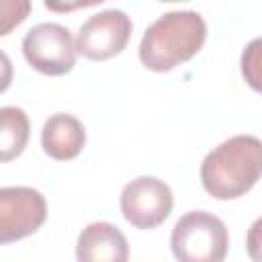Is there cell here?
Masks as SVG:
<instances>
[{"label":"cell","mask_w":262,"mask_h":262,"mask_svg":"<svg viewBox=\"0 0 262 262\" xmlns=\"http://www.w3.org/2000/svg\"><path fill=\"white\" fill-rule=\"evenodd\" d=\"M262 143L254 135H233L213 147L201 164L203 188L217 201L246 194L260 180Z\"/></svg>","instance_id":"obj_1"},{"label":"cell","mask_w":262,"mask_h":262,"mask_svg":"<svg viewBox=\"0 0 262 262\" xmlns=\"http://www.w3.org/2000/svg\"><path fill=\"white\" fill-rule=\"evenodd\" d=\"M207 39V23L194 10H172L156 18L139 43V59L151 72H170L194 57Z\"/></svg>","instance_id":"obj_2"},{"label":"cell","mask_w":262,"mask_h":262,"mask_svg":"<svg viewBox=\"0 0 262 262\" xmlns=\"http://www.w3.org/2000/svg\"><path fill=\"white\" fill-rule=\"evenodd\" d=\"M170 248L178 262H223L229 250V233L217 215L188 211L176 221Z\"/></svg>","instance_id":"obj_3"},{"label":"cell","mask_w":262,"mask_h":262,"mask_svg":"<svg viewBox=\"0 0 262 262\" xmlns=\"http://www.w3.org/2000/svg\"><path fill=\"white\" fill-rule=\"evenodd\" d=\"M23 55L29 66L45 76H63L76 66V41L68 27L39 23L23 39Z\"/></svg>","instance_id":"obj_4"},{"label":"cell","mask_w":262,"mask_h":262,"mask_svg":"<svg viewBox=\"0 0 262 262\" xmlns=\"http://www.w3.org/2000/svg\"><path fill=\"white\" fill-rule=\"evenodd\" d=\"M174 207L170 186L156 176H139L121 190V213L137 229L162 225Z\"/></svg>","instance_id":"obj_5"},{"label":"cell","mask_w":262,"mask_h":262,"mask_svg":"<svg viewBox=\"0 0 262 262\" xmlns=\"http://www.w3.org/2000/svg\"><path fill=\"white\" fill-rule=\"evenodd\" d=\"M47 219L45 196L31 186L0 188V244L33 235Z\"/></svg>","instance_id":"obj_6"},{"label":"cell","mask_w":262,"mask_h":262,"mask_svg":"<svg viewBox=\"0 0 262 262\" xmlns=\"http://www.w3.org/2000/svg\"><path fill=\"white\" fill-rule=\"evenodd\" d=\"M131 18L117 8L92 14L78 31L76 51L92 61H104L119 55L131 37Z\"/></svg>","instance_id":"obj_7"},{"label":"cell","mask_w":262,"mask_h":262,"mask_svg":"<svg viewBox=\"0 0 262 262\" xmlns=\"http://www.w3.org/2000/svg\"><path fill=\"white\" fill-rule=\"evenodd\" d=\"M76 258L78 262H129V244L117 225L94 221L80 231Z\"/></svg>","instance_id":"obj_8"},{"label":"cell","mask_w":262,"mask_h":262,"mask_svg":"<svg viewBox=\"0 0 262 262\" xmlns=\"http://www.w3.org/2000/svg\"><path fill=\"white\" fill-rule=\"evenodd\" d=\"M86 143V129L84 125L68 113L51 115L43 129H41V145L43 151L59 162L74 160Z\"/></svg>","instance_id":"obj_9"},{"label":"cell","mask_w":262,"mask_h":262,"mask_svg":"<svg viewBox=\"0 0 262 262\" xmlns=\"http://www.w3.org/2000/svg\"><path fill=\"white\" fill-rule=\"evenodd\" d=\"M31 135V123L27 113L20 106H2L0 108V164L16 160Z\"/></svg>","instance_id":"obj_10"},{"label":"cell","mask_w":262,"mask_h":262,"mask_svg":"<svg viewBox=\"0 0 262 262\" xmlns=\"http://www.w3.org/2000/svg\"><path fill=\"white\" fill-rule=\"evenodd\" d=\"M31 12L29 0H0V37L18 27Z\"/></svg>","instance_id":"obj_11"},{"label":"cell","mask_w":262,"mask_h":262,"mask_svg":"<svg viewBox=\"0 0 262 262\" xmlns=\"http://www.w3.org/2000/svg\"><path fill=\"white\" fill-rule=\"evenodd\" d=\"M242 74L254 90H260V39H254L242 53Z\"/></svg>","instance_id":"obj_12"},{"label":"cell","mask_w":262,"mask_h":262,"mask_svg":"<svg viewBox=\"0 0 262 262\" xmlns=\"http://www.w3.org/2000/svg\"><path fill=\"white\" fill-rule=\"evenodd\" d=\"M12 76H14V68L10 57L0 49V94L6 92L12 84Z\"/></svg>","instance_id":"obj_13"}]
</instances>
